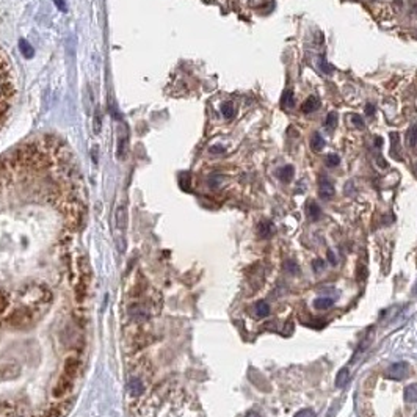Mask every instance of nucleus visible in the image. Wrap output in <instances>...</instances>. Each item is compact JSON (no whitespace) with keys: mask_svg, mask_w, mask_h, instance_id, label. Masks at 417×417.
Segmentation results:
<instances>
[{"mask_svg":"<svg viewBox=\"0 0 417 417\" xmlns=\"http://www.w3.org/2000/svg\"><path fill=\"white\" fill-rule=\"evenodd\" d=\"M55 3H57V6H58V8H60V10H63V11L66 10V5H65V0H55Z\"/></svg>","mask_w":417,"mask_h":417,"instance_id":"b1692460","label":"nucleus"},{"mask_svg":"<svg viewBox=\"0 0 417 417\" xmlns=\"http://www.w3.org/2000/svg\"><path fill=\"white\" fill-rule=\"evenodd\" d=\"M406 373H408V366L405 362H397V364L391 366V368H389V378L395 381L403 380L406 377Z\"/></svg>","mask_w":417,"mask_h":417,"instance_id":"f03ea898","label":"nucleus"},{"mask_svg":"<svg viewBox=\"0 0 417 417\" xmlns=\"http://www.w3.org/2000/svg\"><path fill=\"white\" fill-rule=\"evenodd\" d=\"M323 148H325L323 136L320 135V133H314V135L311 136V149H312V151L318 152V151H322Z\"/></svg>","mask_w":417,"mask_h":417,"instance_id":"6e6552de","label":"nucleus"},{"mask_svg":"<svg viewBox=\"0 0 417 417\" xmlns=\"http://www.w3.org/2000/svg\"><path fill=\"white\" fill-rule=\"evenodd\" d=\"M351 122H353V126H356L358 129H364V119H362L359 115H353Z\"/></svg>","mask_w":417,"mask_h":417,"instance_id":"6ab92c4d","label":"nucleus"},{"mask_svg":"<svg viewBox=\"0 0 417 417\" xmlns=\"http://www.w3.org/2000/svg\"><path fill=\"white\" fill-rule=\"evenodd\" d=\"M306 214H307V217L311 218V220L316 221V220H318V218H320V215H322V212H320V207H318L314 201H307V204H306Z\"/></svg>","mask_w":417,"mask_h":417,"instance_id":"39448f33","label":"nucleus"},{"mask_svg":"<svg viewBox=\"0 0 417 417\" xmlns=\"http://www.w3.org/2000/svg\"><path fill=\"white\" fill-rule=\"evenodd\" d=\"M221 113H223V116H224L226 119L234 118V115H235L234 105H232L231 102H224V104L221 105Z\"/></svg>","mask_w":417,"mask_h":417,"instance_id":"2eb2a0df","label":"nucleus"},{"mask_svg":"<svg viewBox=\"0 0 417 417\" xmlns=\"http://www.w3.org/2000/svg\"><path fill=\"white\" fill-rule=\"evenodd\" d=\"M366 113H367V115H373V113H375V107H373L372 104L366 105Z\"/></svg>","mask_w":417,"mask_h":417,"instance_id":"5701e85b","label":"nucleus"},{"mask_svg":"<svg viewBox=\"0 0 417 417\" xmlns=\"http://www.w3.org/2000/svg\"><path fill=\"white\" fill-rule=\"evenodd\" d=\"M405 401L406 403H416L417 401V383L406 386V389H405Z\"/></svg>","mask_w":417,"mask_h":417,"instance_id":"1a4fd4ad","label":"nucleus"},{"mask_svg":"<svg viewBox=\"0 0 417 417\" xmlns=\"http://www.w3.org/2000/svg\"><path fill=\"white\" fill-rule=\"evenodd\" d=\"M416 173H417V165H416Z\"/></svg>","mask_w":417,"mask_h":417,"instance_id":"cd10ccee","label":"nucleus"},{"mask_svg":"<svg viewBox=\"0 0 417 417\" xmlns=\"http://www.w3.org/2000/svg\"><path fill=\"white\" fill-rule=\"evenodd\" d=\"M366 276H367L366 267H364V265H359V268H358V278H359V281H364Z\"/></svg>","mask_w":417,"mask_h":417,"instance_id":"412c9836","label":"nucleus"},{"mask_svg":"<svg viewBox=\"0 0 417 417\" xmlns=\"http://www.w3.org/2000/svg\"><path fill=\"white\" fill-rule=\"evenodd\" d=\"M337 121H339V116H337L336 112H330V113H328L326 121H325V126H326L328 131H334V129H336V126H337Z\"/></svg>","mask_w":417,"mask_h":417,"instance_id":"f8f14e48","label":"nucleus"},{"mask_svg":"<svg viewBox=\"0 0 417 417\" xmlns=\"http://www.w3.org/2000/svg\"><path fill=\"white\" fill-rule=\"evenodd\" d=\"M285 265H287V270H289V271H293V273H297V271H298L297 265L293 264V262H292V264H290V262H287Z\"/></svg>","mask_w":417,"mask_h":417,"instance_id":"4be33fe9","label":"nucleus"},{"mask_svg":"<svg viewBox=\"0 0 417 417\" xmlns=\"http://www.w3.org/2000/svg\"><path fill=\"white\" fill-rule=\"evenodd\" d=\"M295 417H316V413L312 409H301L295 414Z\"/></svg>","mask_w":417,"mask_h":417,"instance_id":"aec40b11","label":"nucleus"},{"mask_svg":"<svg viewBox=\"0 0 417 417\" xmlns=\"http://www.w3.org/2000/svg\"><path fill=\"white\" fill-rule=\"evenodd\" d=\"M408 140L411 146H417V124H414L408 132Z\"/></svg>","mask_w":417,"mask_h":417,"instance_id":"f3484780","label":"nucleus"},{"mask_svg":"<svg viewBox=\"0 0 417 417\" xmlns=\"http://www.w3.org/2000/svg\"><path fill=\"white\" fill-rule=\"evenodd\" d=\"M334 303L333 298H317L316 301H314V306L317 307V309H328V307H331Z\"/></svg>","mask_w":417,"mask_h":417,"instance_id":"dca6fc26","label":"nucleus"},{"mask_svg":"<svg viewBox=\"0 0 417 417\" xmlns=\"http://www.w3.org/2000/svg\"><path fill=\"white\" fill-rule=\"evenodd\" d=\"M318 195L322 200H330L334 196V185L326 176H320L318 179Z\"/></svg>","mask_w":417,"mask_h":417,"instance_id":"f257e3e1","label":"nucleus"},{"mask_svg":"<svg viewBox=\"0 0 417 417\" xmlns=\"http://www.w3.org/2000/svg\"><path fill=\"white\" fill-rule=\"evenodd\" d=\"M278 176H279V179H281L283 182H289V181H292V177H293V167L287 165V167L281 168V169L278 171Z\"/></svg>","mask_w":417,"mask_h":417,"instance_id":"9b49d317","label":"nucleus"},{"mask_svg":"<svg viewBox=\"0 0 417 417\" xmlns=\"http://www.w3.org/2000/svg\"><path fill=\"white\" fill-rule=\"evenodd\" d=\"M328 257H330V261H331V264H336V259H334V256H333V252H330V254H328Z\"/></svg>","mask_w":417,"mask_h":417,"instance_id":"a878e982","label":"nucleus"},{"mask_svg":"<svg viewBox=\"0 0 417 417\" xmlns=\"http://www.w3.org/2000/svg\"><path fill=\"white\" fill-rule=\"evenodd\" d=\"M391 155L400 159V136L399 133H391Z\"/></svg>","mask_w":417,"mask_h":417,"instance_id":"0eeeda50","label":"nucleus"},{"mask_svg":"<svg viewBox=\"0 0 417 417\" xmlns=\"http://www.w3.org/2000/svg\"><path fill=\"white\" fill-rule=\"evenodd\" d=\"M320 107V99L317 98V96H309L301 105V112L303 113H312L316 112L317 108Z\"/></svg>","mask_w":417,"mask_h":417,"instance_id":"7ed1b4c3","label":"nucleus"},{"mask_svg":"<svg viewBox=\"0 0 417 417\" xmlns=\"http://www.w3.org/2000/svg\"><path fill=\"white\" fill-rule=\"evenodd\" d=\"M375 145L381 148V145H383V138H380V136H377V140H375Z\"/></svg>","mask_w":417,"mask_h":417,"instance_id":"393cba45","label":"nucleus"},{"mask_svg":"<svg viewBox=\"0 0 417 417\" xmlns=\"http://www.w3.org/2000/svg\"><path fill=\"white\" fill-rule=\"evenodd\" d=\"M340 162V157L337 154H330L326 157V165L328 167H337Z\"/></svg>","mask_w":417,"mask_h":417,"instance_id":"a211bd4d","label":"nucleus"},{"mask_svg":"<svg viewBox=\"0 0 417 417\" xmlns=\"http://www.w3.org/2000/svg\"><path fill=\"white\" fill-rule=\"evenodd\" d=\"M293 105H295V100H293V93L290 90H285L283 93V98H281V107L284 110H292Z\"/></svg>","mask_w":417,"mask_h":417,"instance_id":"423d86ee","label":"nucleus"},{"mask_svg":"<svg viewBox=\"0 0 417 417\" xmlns=\"http://www.w3.org/2000/svg\"><path fill=\"white\" fill-rule=\"evenodd\" d=\"M257 232L262 238H268V237H271L273 232H275V228H273L271 221H261L257 226Z\"/></svg>","mask_w":417,"mask_h":417,"instance_id":"20e7f679","label":"nucleus"},{"mask_svg":"<svg viewBox=\"0 0 417 417\" xmlns=\"http://www.w3.org/2000/svg\"><path fill=\"white\" fill-rule=\"evenodd\" d=\"M348 380H350V375H348V368H342V370L337 373V378H336V386L337 387H344Z\"/></svg>","mask_w":417,"mask_h":417,"instance_id":"4468645a","label":"nucleus"},{"mask_svg":"<svg viewBox=\"0 0 417 417\" xmlns=\"http://www.w3.org/2000/svg\"><path fill=\"white\" fill-rule=\"evenodd\" d=\"M254 311H256V316L259 318H265V317H268L270 307H268V304H267V301H259L254 307Z\"/></svg>","mask_w":417,"mask_h":417,"instance_id":"9d476101","label":"nucleus"},{"mask_svg":"<svg viewBox=\"0 0 417 417\" xmlns=\"http://www.w3.org/2000/svg\"><path fill=\"white\" fill-rule=\"evenodd\" d=\"M19 47H20V53L25 57V58H32L33 53H35V50H33V47L27 43L25 39H20L19 41Z\"/></svg>","mask_w":417,"mask_h":417,"instance_id":"ddd939ff","label":"nucleus"},{"mask_svg":"<svg viewBox=\"0 0 417 417\" xmlns=\"http://www.w3.org/2000/svg\"><path fill=\"white\" fill-rule=\"evenodd\" d=\"M248 417H259V414H256V413H250V414H248Z\"/></svg>","mask_w":417,"mask_h":417,"instance_id":"bb28decb","label":"nucleus"}]
</instances>
